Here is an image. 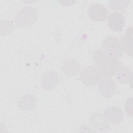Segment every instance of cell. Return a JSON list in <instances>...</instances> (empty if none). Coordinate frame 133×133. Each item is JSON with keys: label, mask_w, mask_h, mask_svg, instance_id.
I'll list each match as a JSON object with an SVG mask.
<instances>
[{"label": "cell", "mask_w": 133, "mask_h": 133, "mask_svg": "<svg viewBox=\"0 0 133 133\" xmlns=\"http://www.w3.org/2000/svg\"><path fill=\"white\" fill-rule=\"evenodd\" d=\"M95 63L101 74L113 76L119 65V62L115 57L111 56L101 50H97L95 54Z\"/></svg>", "instance_id": "obj_1"}, {"label": "cell", "mask_w": 133, "mask_h": 133, "mask_svg": "<svg viewBox=\"0 0 133 133\" xmlns=\"http://www.w3.org/2000/svg\"><path fill=\"white\" fill-rule=\"evenodd\" d=\"M102 47L105 53L116 58L123 55L124 49L121 42L114 36L106 37L102 43Z\"/></svg>", "instance_id": "obj_2"}, {"label": "cell", "mask_w": 133, "mask_h": 133, "mask_svg": "<svg viewBox=\"0 0 133 133\" xmlns=\"http://www.w3.org/2000/svg\"><path fill=\"white\" fill-rule=\"evenodd\" d=\"M101 73L97 67L89 66L85 69L81 74V79L86 86L90 87L97 84Z\"/></svg>", "instance_id": "obj_3"}, {"label": "cell", "mask_w": 133, "mask_h": 133, "mask_svg": "<svg viewBox=\"0 0 133 133\" xmlns=\"http://www.w3.org/2000/svg\"><path fill=\"white\" fill-rule=\"evenodd\" d=\"M88 15L91 20L102 22L107 18L108 10L107 8L102 4L94 3L89 6L88 10Z\"/></svg>", "instance_id": "obj_4"}, {"label": "cell", "mask_w": 133, "mask_h": 133, "mask_svg": "<svg viewBox=\"0 0 133 133\" xmlns=\"http://www.w3.org/2000/svg\"><path fill=\"white\" fill-rule=\"evenodd\" d=\"M124 17L119 12H114L109 16L108 24L109 28L113 31H121L124 26Z\"/></svg>", "instance_id": "obj_5"}]
</instances>
